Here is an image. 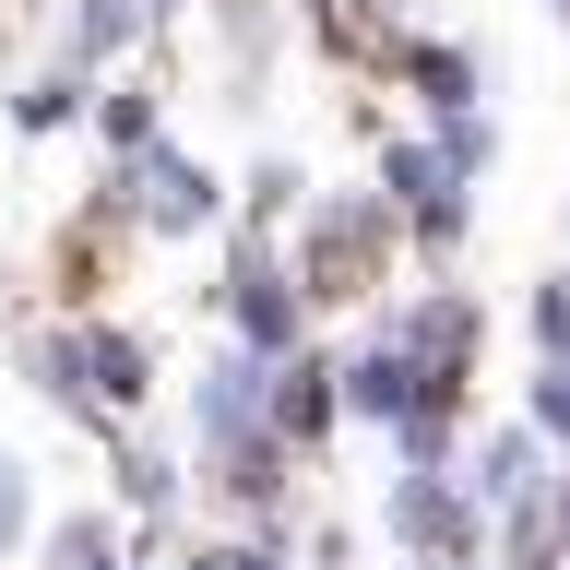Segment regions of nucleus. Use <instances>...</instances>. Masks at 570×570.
I'll return each instance as SVG.
<instances>
[{
	"label": "nucleus",
	"instance_id": "nucleus-14",
	"mask_svg": "<svg viewBox=\"0 0 570 570\" xmlns=\"http://www.w3.org/2000/svg\"><path fill=\"white\" fill-rule=\"evenodd\" d=\"M178 452H155V440H119V511H178Z\"/></svg>",
	"mask_w": 570,
	"mask_h": 570
},
{
	"label": "nucleus",
	"instance_id": "nucleus-23",
	"mask_svg": "<svg viewBox=\"0 0 570 570\" xmlns=\"http://www.w3.org/2000/svg\"><path fill=\"white\" fill-rule=\"evenodd\" d=\"M547 523H559V547H570V463H559V488H547Z\"/></svg>",
	"mask_w": 570,
	"mask_h": 570
},
{
	"label": "nucleus",
	"instance_id": "nucleus-1",
	"mask_svg": "<svg viewBox=\"0 0 570 570\" xmlns=\"http://www.w3.org/2000/svg\"><path fill=\"white\" fill-rule=\"evenodd\" d=\"M24 368H36V392L60 416H96V428L142 416V392H155V345H142L131 321H60V333L24 345Z\"/></svg>",
	"mask_w": 570,
	"mask_h": 570
},
{
	"label": "nucleus",
	"instance_id": "nucleus-21",
	"mask_svg": "<svg viewBox=\"0 0 570 570\" xmlns=\"http://www.w3.org/2000/svg\"><path fill=\"white\" fill-rule=\"evenodd\" d=\"M12 547H24V463L0 452V559H12Z\"/></svg>",
	"mask_w": 570,
	"mask_h": 570
},
{
	"label": "nucleus",
	"instance_id": "nucleus-19",
	"mask_svg": "<svg viewBox=\"0 0 570 570\" xmlns=\"http://www.w3.org/2000/svg\"><path fill=\"white\" fill-rule=\"evenodd\" d=\"M523 428H534V440H570V368H534V392H523Z\"/></svg>",
	"mask_w": 570,
	"mask_h": 570
},
{
	"label": "nucleus",
	"instance_id": "nucleus-18",
	"mask_svg": "<svg viewBox=\"0 0 570 570\" xmlns=\"http://www.w3.org/2000/svg\"><path fill=\"white\" fill-rule=\"evenodd\" d=\"M428 142L452 155V178H475V167H488V155H499V119H488V107H475V119H440V131H428Z\"/></svg>",
	"mask_w": 570,
	"mask_h": 570
},
{
	"label": "nucleus",
	"instance_id": "nucleus-20",
	"mask_svg": "<svg viewBox=\"0 0 570 570\" xmlns=\"http://www.w3.org/2000/svg\"><path fill=\"white\" fill-rule=\"evenodd\" d=\"M285 203H297V167H285V155H274V167H249V226H274Z\"/></svg>",
	"mask_w": 570,
	"mask_h": 570
},
{
	"label": "nucleus",
	"instance_id": "nucleus-12",
	"mask_svg": "<svg viewBox=\"0 0 570 570\" xmlns=\"http://www.w3.org/2000/svg\"><path fill=\"white\" fill-rule=\"evenodd\" d=\"M155 24L142 0H71V71H96V60H119L131 36Z\"/></svg>",
	"mask_w": 570,
	"mask_h": 570
},
{
	"label": "nucleus",
	"instance_id": "nucleus-2",
	"mask_svg": "<svg viewBox=\"0 0 570 570\" xmlns=\"http://www.w3.org/2000/svg\"><path fill=\"white\" fill-rule=\"evenodd\" d=\"M416 238L404 214H392V190H333V203H309V238H297V285H309V309H333V297H368V285L392 274V249Z\"/></svg>",
	"mask_w": 570,
	"mask_h": 570
},
{
	"label": "nucleus",
	"instance_id": "nucleus-9",
	"mask_svg": "<svg viewBox=\"0 0 570 570\" xmlns=\"http://www.w3.org/2000/svg\"><path fill=\"white\" fill-rule=\"evenodd\" d=\"M309 24H321V48L356 60V71H416V36L392 24L381 0H309Z\"/></svg>",
	"mask_w": 570,
	"mask_h": 570
},
{
	"label": "nucleus",
	"instance_id": "nucleus-25",
	"mask_svg": "<svg viewBox=\"0 0 570 570\" xmlns=\"http://www.w3.org/2000/svg\"><path fill=\"white\" fill-rule=\"evenodd\" d=\"M452 570H475V559H452Z\"/></svg>",
	"mask_w": 570,
	"mask_h": 570
},
{
	"label": "nucleus",
	"instance_id": "nucleus-6",
	"mask_svg": "<svg viewBox=\"0 0 570 570\" xmlns=\"http://www.w3.org/2000/svg\"><path fill=\"white\" fill-rule=\"evenodd\" d=\"M463 381H440L428 356H404V345H356L345 356V416H368V428H416L428 404H452Z\"/></svg>",
	"mask_w": 570,
	"mask_h": 570
},
{
	"label": "nucleus",
	"instance_id": "nucleus-8",
	"mask_svg": "<svg viewBox=\"0 0 570 570\" xmlns=\"http://www.w3.org/2000/svg\"><path fill=\"white\" fill-rule=\"evenodd\" d=\"M547 488H559V463H547L534 428H499L488 452H463V499H475V511H523V499H547Z\"/></svg>",
	"mask_w": 570,
	"mask_h": 570
},
{
	"label": "nucleus",
	"instance_id": "nucleus-16",
	"mask_svg": "<svg viewBox=\"0 0 570 570\" xmlns=\"http://www.w3.org/2000/svg\"><path fill=\"white\" fill-rule=\"evenodd\" d=\"M96 131L119 142V155H155V142H167V119H155V96H142V83H119V96H96Z\"/></svg>",
	"mask_w": 570,
	"mask_h": 570
},
{
	"label": "nucleus",
	"instance_id": "nucleus-11",
	"mask_svg": "<svg viewBox=\"0 0 570 570\" xmlns=\"http://www.w3.org/2000/svg\"><path fill=\"white\" fill-rule=\"evenodd\" d=\"M404 83H416L428 131H440V119H475V107H488V60H475V48H416V71H404Z\"/></svg>",
	"mask_w": 570,
	"mask_h": 570
},
{
	"label": "nucleus",
	"instance_id": "nucleus-3",
	"mask_svg": "<svg viewBox=\"0 0 570 570\" xmlns=\"http://www.w3.org/2000/svg\"><path fill=\"white\" fill-rule=\"evenodd\" d=\"M107 190H119V214H131V226H155V238H203L214 214H226V178H214V167H190L178 142L131 155V167L107 178Z\"/></svg>",
	"mask_w": 570,
	"mask_h": 570
},
{
	"label": "nucleus",
	"instance_id": "nucleus-17",
	"mask_svg": "<svg viewBox=\"0 0 570 570\" xmlns=\"http://www.w3.org/2000/svg\"><path fill=\"white\" fill-rule=\"evenodd\" d=\"M523 333H534V356H547V368H570V274H547L523 297Z\"/></svg>",
	"mask_w": 570,
	"mask_h": 570
},
{
	"label": "nucleus",
	"instance_id": "nucleus-5",
	"mask_svg": "<svg viewBox=\"0 0 570 570\" xmlns=\"http://www.w3.org/2000/svg\"><path fill=\"white\" fill-rule=\"evenodd\" d=\"M392 547H416V570H452L488 547V511L452 475H392Z\"/></svg>",
	"mask_w": 570,
	"mask_h": 570
},
{
	"label": "nucleus",
	"instance_id": "nucleus-15",
	"mask_svg": "<svg viewBox=\"0 0 570 570\" xmlns=\"http://www.w3.org/2000/svg\"><path fill=\"white\" fill-rule=\"evenodd\" d=\"M48 570H131V559H119V523H107V511L48 523Z\"/></svg>",
	"mask_w": 570,
	"mask_h": 570
},
{
	"label": "nucleus",
	"instance_id": "nucleus-10",
	"mask_svg": "<svg viewBox=\"0 0 570 570\" xmlns=\"http://www.w3.org/2000/svg\"><path fill=\"white\" fill-rule=\"evenodd\" d=\"M333 416H345V356H285L274 368V440L297 452V440H321Z\"/></svg>",
	"mask_w": 570,
	"mask_h": 570
},
{
	"label": "nucleus",
	"instance_id": "nucleus-22",
	"mask_svg": "<svg viewBox=\"0 0 570 570\" xmlns=\"http://www.w3.org/2000/svg\"><path fill=\"white\" fill-rule=\"evenodd\" d=\"M190 570H285V547H203Z\"/></svg>",
	"mask_w": 570,
	"mask_h": 570
},
{
	"label": "nucleus",
	"instance_id": "nucleus-7",
	"mask_svg": "<svg viewBox=\"0 0 570 570\" xmlns=\"http://www.w3.org/2000/svg\"><path fill=\"white\" fill-rule=\"evenodd\" d=\"M475 333H488V309H475L463 285H428V297H404V309H392L381 345H404V356H428L440 381H463V368H475Z\"/></svg>",
	"mask_w": 570,
	"mask_h": 570
},
{
	"label": "nucleus",
	"instance_id": "nucleus-4",
	"mask_svg": "<svg viewBox=\"0 0 570 570\" xmlns=\"http://www.w3.org/2000/svg\"><path fill=\"white\" fill-rule=\"evenodd\" d=\"M226 321H238V345L274 356V368H285V356H309V345H297V333H309V285H297V262H274V249L249 238L238 274H226Z\"/></svg>",
	"mask_w": 570,
	"mask_h": 570
},
{
	"label": "nucleus",
	"instance_id": "nucleus-24",
	"mask_svg": "<svg viewBox=\"0 0 570 570\" xmlns=\"http://www.w3.org/2000/svg\"><path fill=\"white\" fill-rule=\"evenodd\" d=\"M559 24H570V0H559Z\"/></svg>",
	"mask_w": 570,
	"mask_h": 570
},
{
	"label": "nucleus",
	"instance_id": "nucleus-13",
	"mask_svg": "<svg viewBox=\"0 0 570 570\" xmlns=\"http://www.w3.org/2000/svg\"><path fill=\"white\" fill-rule=\"evenodd\" d=\"M83 107H96V83H83L71 60H48V71L24 83V96H12V131H71Z\"/></svg>",
	"mask_w": 570,
	"mask_h": 570
}]
</instances>
